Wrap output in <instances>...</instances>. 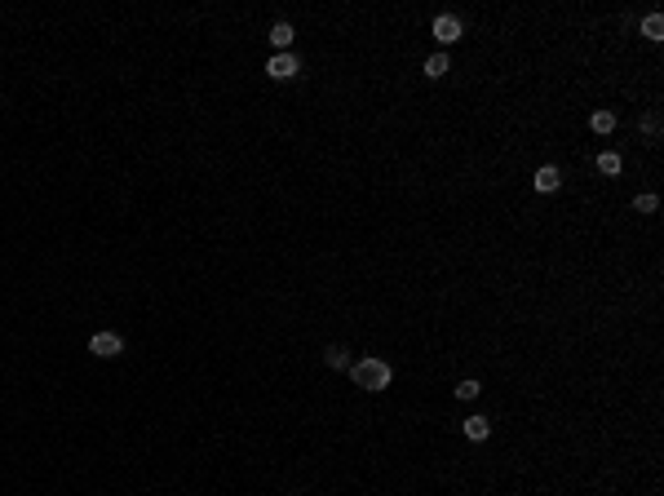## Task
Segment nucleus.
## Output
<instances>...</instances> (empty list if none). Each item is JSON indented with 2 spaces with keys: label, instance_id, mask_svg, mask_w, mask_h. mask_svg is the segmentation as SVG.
I'll return each mask as SVG.
<instances>
[{
  "label": "nucleus",
  "instance_id": "9",
  "mask_svg": "<svg viewBox=\"0 0 664 496\" xmlns=\"http://www.w3.org/2000/svg\"><path fill=\"white\" fill-rule=\"evenodd\" d=\"M589 129H594L598 138H603V133L616 129V115H611V111H594V115H589Z\"/></svg>",
  "mask_w": 664,
  "mask_h": 496
},
{
  "label": "nucleus",
  "instance_id": "11",
  "mask_svg": "<svg viewBox=\"0 0 664 496\" xmlns=\"http://www.w3.org/2000/svg\"><path fill=\"white\" fill-rule=\"evenodd\" d=\"M642 36H647V40H664V18L647 14V18H642Z\"/></svg>",
  "mask_w": 664,
  "mask_h": 496
},
{
  "label": "nucleus",
  "instance_id": "6",
  "mask_svg": "<svg viewBox=\"0 0 664 496\" xmlns=\"http://www.w3.org/2000/svg\"><path fill=\"white\" fill-rule=\"evenodd\" d=\"M461 430H465V439H470V443H483V439L492 435V421H487V417H470Z\"/></svg>",
  "mask_w": 664,
  "mask_h": 496
},
{
  "label": "nucleus",
  "instance_id": "3",
  "mask_svg": "<svg viewBox=\"0 0 664 496\" xmlns=\"http://www.w3.org/2000/svg\"><path fill=\"white\" fill-rule=\"evenodd\" d=\"M434 40L439 45H456L461 40V18L456 14H439L434 18Z\"/></svg>",
  "mask_w": 664,
  "mask_h": 496
},
{
  "label": "nucleus",
  "instance_id": "1",
  "mask_svg": "<svg viewBox=\"0 0 664 496\" xmlns=\"http://www.w3.org/2000/svg\"><path fill=\"white\" fill-rule=\"evenodd\" d=\"M350 377H354V386H359V390H390V377H394V373H390L385 359L368 355V359H359V364H350Z\"/></svg>",
  "mask_w": 664,
  "mask_h": 496
},
{
  "label": "nucleus",
  "instance_id": "5",
  "mask_svg": "<svg viewBox=\"0 0 664 496\" xmlns=\"http://www.w3.org/2000/svg\"><path fill=\"white\" fill-rule=\"evenodd\" d=\"M532 186H536L541 195H554L558 186H563V173H558L554 164H545V168H536V173H532Z\"/></svg>",
  "mask_w": 664,
  "mask_h": 496
},
{
  "label": "nucleus",
  "instance_id": "4",
  "mask_svg": "<svg viewBox=\"0 0 664 496\" xmlns=\"http://www.w3.org/2000/svg\"><path fill=\"white\" fill-rule=\"evenodd\" d=\"M297 71H301V62L292 58V54H275V58L266 62V76H270V80H292Z\"/></svg>",
  "mask_w": 664,
  "mask_h": 496
},
{
  "label": "nucleus",
  "instance_id": "8",
  "mask_svg": "<svg viewBox=\"0 0 664 496\" xmlns=\"http://www.w3.org/2000/svg\"><path fill=\"white\" fill-rule=\"evenodd\" d=\"M270 45H275L279 54H288V45H292V27H288V23H275V27H270Z\"/></svg>",
  "mask_w": 664,
  "mask_h": 496
},
{
  "label": "nucleus",
  "instance_id": "13",
  "mask_svg": "<svg viewBox=\"0 0 664 496\" xmlns=\"http://www.w3.org/2000/svg\"><path fill=\"white\" fill-rule=\"evenodd\" d=\"M479 395H483V386L474 381V377H465V381L456 386V399H465V404H470V399H479Z\"/></svg>",
  "mask_w": 664,
  "mask_h": 496
},
{
  "label": "nucleus",
  "instance_id": "10",
  "mask_svg": "<svg viewBox=\"0 0 664 496\" xmlns=\"http://www.w3.org/2000/svg\"><path fill=\"white\" fill-rule=\"evenodd\" d=\"M620 168H625V160H620V155H616V151H603V155H598V173H607V177H616V173H620Z\"/></svg>",
  "mask_w": 664,
  "mask_h": 496
},
{
  "label": "nucleus",
  "instance_id": "7",
  "mask_svg": "<svg viewBox=\"0 0 664 496\" xmlns=\"http://www.w3.org/2000/svg\"><path fill=\"white\" fill-rule=\"evenodd\" d=\"M447 67H452L447 54H430L425 58V80H443V76H447Z\"/></svg>",
  "mask_w": 664,
  "mask_h": 496
},
{
  "label": "nucleus",
  "instance_id": "2",
  "mask_svg": "<svg viewBox=\"0 0 664 496\" xmlns=\"http://www.w3.org/2000/svg\"><path fill=\"white\" fill-rule=\"evenodd\" d=\"M89 350L98 355V359H120V355H124V337H120V333H93Z\"/></svg>",
  "mask_w": 664,
  "mask_h": 496
},
{
  "label": "nucleus",
  "instance_id": "14",
  "mask_svg": "<svg viewBox=\"0 0 664 496\" xmlns=\"http://www.w3.org/2000/svg\"><path fill=\"white\" fill-rule=\"evenodd\" d=\"M634 208H638V213H656L660 199H656V195H638V199H634Z\"/></svg>",
  "mask_w": 664,
  "mask_h": 496
},
{
  "label": "nucleus",
  "instance_id": "12",
  "mask_svg": "<svg viewBox=\"0 0 664 496\" xmlns=\"http://www.w3.org/2000/svg\"><path fill=\"white\" fill-rule=\"evenodd\" d=\"M328 368H350V350H345V346H328Z\"/></svg>",
  "mask_w": 664,
  "mask_h": 496
}]
</instances>
